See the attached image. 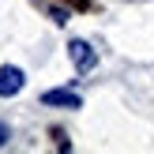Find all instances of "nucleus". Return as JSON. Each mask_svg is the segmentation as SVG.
<instances>
[{
  "instance_id": "1",
  "label": "nucleus",
  "mask_w": 154,
  "mask_h": 154,
  "mask_svg": "<svg viewBox=\"0 0 154 154\" xmlns=\"http://www.w3.org/2000/svg\"><path fill=\"white\" fill-rule=\"evenodd\" d=\"M68 53H72V64L79 68V72H90V68L98 64V53L90 49V42H83V38H72V42H68Z\"/></svg>"
},
{
  "instance_id": "2",
  "label": "nucleus",
  "mask_w": 154,
  "mask_h": 154,
  "mask_svg": "<svg viewBox=\"0 0 154 154\" xmlns=\"http://www.w3.org/2000/svg\"><path fill=\"white\" fill-rule=\"evenodd\" d=\"M23 83H26V75L19 72V68H0V98H11L23 90Z\"/></svg>"
},
{
  "instance_id": "3",
  "label": "nucleus",
  "mask_w": 154,
  "mask_h": 154,
  "mask_svg": "<svg viewBox=\"0 0 154 154\" xmlns=\"http://www.w3.org/2000/svg\"><path fill=\"white\" fill-rule=\"evenodd\" d=\"M42 102H45V105H68V109H79L83 98L75 94V90H45Z\"/></svg>"
},
{
  "instance_id": "4",
  "label": "nucleus",
  "mask_w": 154,
  "mask_h": 154,
  "mask_svg": "<svg viewBox=\"0 0 154 154\" xmlns=\"http://www.w3.org/2000/svg\"><path fill=\"white\" fill-rule=\"evenodd\" d=\"M64 4H68V8H75V11H90V8H94L90 0H64Z\"/></svg>"
},
{
  "instance_id": "5",
  "label": "nucleus",
  "mask_w": 154,
  "mask_h": 154,
  "mask_svg": "<svg viewBox=\"0 0 154 154\" xmlns=\"http://www.w3.org/2000/svg\"><path fill=\"white\" fill-rule=\"evenodd\" d=\"M53 139H57V147H60V150H72V143L64 139V132H60V128H53Z\"/></svg>"
},
{
  "instance_id": "6",
  "label": "nucleus",
  "mask_w": 154,
  "mask_h": 154,
  "mask_svg": "<svg viewBox=\"0 0 154 154\" xmlns=\"http://www.w3.org/2000/svg\"><path fill=\"white\" fill-rule=\"evenodd\" d=\"M49 15H53V23H68V11H64V8H49Z\"/></svg>"
},
{
  "instance_id": "7",
  "label": "nucleus",
  "mask_w": 154,
  "mask_h": 154,
  "mask_svg": "<svg viewBox=\"0 0 154 154\" xmlns=\"http://www.w3.org/2000/svg\"><path fill=\"white\" fill-rule=\"evenodd\" d=\"M4 143H8V128L0 124V147H4Z\"/></svg>"
}]
</instances>
